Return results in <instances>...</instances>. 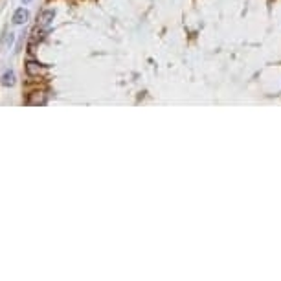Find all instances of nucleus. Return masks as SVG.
<instances>
[{
  "label": "nucleus",
  "instance_id": "1",
  "mask_svg": "<svg viewBox=\"0 0 281 281\" xmlns=\"http://www.w3.org/2000/svg\"><path fill=\"white\" fill-rule=\"evenodd\" d=\"M54 17H55L54 9H46V11H42L41 18H39V26H41V28H48V26L52 24V20H54Z\"/></svg>",
  "mask_w": 281,
  "mask_h": 281
},
{
  "label": "nucleus",
  "instance_id": "2",
  "mask_svg": "<svg viewBox=\"0 0 281 281\" xmlns=\"http://www.w3.org/2000/svg\"><path fill=\"white\" fill-rule=\"evenodd\" d=\"M26 70H28V74H30V76H39V74H42L44 70H46V66L39 65V63H35V61H28Z\"/></svg>",
  "mask_w": 281,
  "mask_h": 281
},
{
  "label": "nucleus",
  "instance_id": "3",
  "mask_svg": "<svg viewBox=\"0 0 281 281\" xmlns=\"http://www.w3.org/2000/svg\"><path fill=\"white\" fill-rule=\"evenodd\" d=\"M28 17H30V15H28V11H26L24 7H20V9H17V11H15V15H13V22H15L17 26H20V24H24L26 20H28Z\"/></svg>",
  "mask_w": 281,
  "mask_h": 281
},
{
  "label": "nucleus",
  "instance_id": "4",
  "mask_svg": "<svg viewBox=\"0 0 281 281\" xmlns=\"http://www.w3.org/2000/svg\"><path fill=\"white\" fill-rule=\"evenodd\" d=\"M2 85H4V87H13V85H15V72H13V70H7V72L2 76Z\"/></svg>",
  "mask_w": 281,
  "mask_h": 281
},
{
  "label": "nucleus",
  "instance_id": "5",
  "mask_svg": "<svg viewBox=\"0 0 281 281\" xmlns=\"http://www.w3.org/2000/svg\"><path fill=\"white\" fill-rule=\"evenodd\" d=\"M30 105H37V103H39V105H44V103H46V97L44 96H37V97H31L30 101Z\"/></svg>",
  "mask_w": 281,
  "mask_h": 281
},
{
  "label": "nucleus",
  "instance_id": "6",
  "mask_svg": "<svg viewBox=\"0 0 281 281\" xmlns=\"http://www.w3.org/2000/svg\"><path fill=\"white\" fill-rule=\"evenodd\" d=\"M28 2H31V0H24V4H28Z\"/></svg>",
  "mask_w": 281,
  "mask_h": 281
}]
</instances>
